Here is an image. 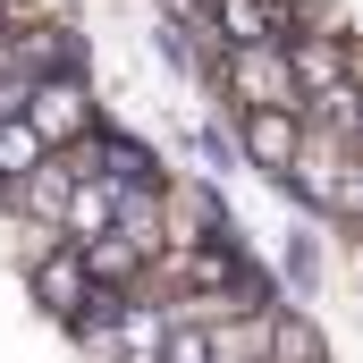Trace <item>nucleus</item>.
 <instances>
[{
  "label": "nucleus",
  "mask_w": 363,
  "mask_h": 363,
  "mask_svg": "<svg viewBox=\"0 0 363 363\" xmlns=\"http://www.w3.org/2000/svg\"><path fill=\"white\" fill-rule=\"evenodd\" d=\"M161 363H211V338H203L194 321H169V330H161Z\"/></svg>",
  "instance_id": "10"
},
{
  "label": "nucleus",
  "mask_w": 363,
  "mask_h": 363,
  "mask_svg": "<svg viewBox=\"0 0 363 363\" xmlns=\"http://www.w3.org/2000/svg\"><path fill=\"white\" fill-rule=\"evenodd\" d=\"M161 330H169V313L144 304V296H127L93 338H110V355H118V363H161Z\"/></svg>",
  "instance_id": "6"
},
{
  "label": "nucleus",
  "mask_w": 363,
  "mask_h": 363,
  "mask_svg": "<svg viewBox=\"0 0 363 363\" xmlns=\"http://www.w3.org/2000/svg\"><path fill=\"white\" fill-rule=\"evenodd\" d=\"M0 203H17V186H9V178H0Z\"/></svg>",
  "instance_id": "11"
},
{
  "label": "nucleus",
  "mask_w": 363,
  "mask_h": 363,
  "mask_svg": "<svg viewBox=\"0 0 363 363\" xmlns=\"http://www.w3.org/2000/svg\"><path fill=\"white\" fill-rule=\"evenodd\" d=\"M287 178H296L304 203H321L330 220H355V211H363V178H355V152H347V144L304 135V144H296V161H287Z\"/></svg>",
  "instance_id": "1"
},
{
  "label": "nucleus",
  "mask_w": 363,
  "mask_h": 363,
  "mask_svg": "<svg viewBox=\"0 0 363 363\" xmlns=\"http://www.w3.org/2000/svg\"><path fill=\"white\" fill-rule=\"evenodd\" d=\"M220 77L245 110H296V85H287V51H220Z\"/></svg>",
  "instance_id": "4"
},
{
  "label": "nucleus",
  "mask_w": 363,
  "mask_h": 363,
  "mask_svg": "<svg viewBox=\"0 0 363 363\" xmlns=\"http://www.w3.org/2000/svg\"><path fill=\"white\" fill-rule=\"evenodd\" d=\"M26 135L43 144V152H68V144H85L93 135V101H85V85L77 77H51V85H26Z\"/></svg>",
  "instance_id": "2"
},
{
  "label": "nucleus",
  "mask_w": 363,
  "mask_h": 363,
  "mask_svg": "<svg viewBox=\"0 0 363 363\" xmlns=\"http://www.w3.org/2000/svg\"><path fill=\"white\" fill-rule=\"evenodd\" d=\"M203 26L220 34V51H287V0H211Z\"/></svg>",
  "instance_id": "3"
},
{
  "label": "nucleus",
  "mask_w": 363,
  "mask_h": 363,
  "mask_svg": "<svg viewBox=\"0 0 363 363\" xmlns=\"http://www.w3.org/2000/svg\"><path fill=\"white\" fill-rule=\"evenodd\" d=\"M34 296L60 313V321H85L93 313V279L77 262V245H34Z\"/></svg>",
  "instance_id": "5"
},
{
  "label": "nucleus",
  "mask_w": 363,
  "mask_h": 363,
  "mask_svg": "<svg viewBox=\"0 0 363 363\" xmlns=\"http://www.w3.org/2000/svg\"><path fill=\"white\" fill-rule=\"evenodd\" d=\"M296 144H304L296 110H245V161H254V169H279V178H287Z\"/></svg>",
  "instance_id": "7"
},
{
  "label": "nucleus",
  "mask_w": 363,
  "mask_h": 363,
  "mask_svg": "<svg viewBox=\"0 0 363 363\" xmlns=\"http://www.w3.org/2000/svg\"><path fill=\"white\" fill-rule=\"evenodd\" d=\"M43 161H51V152L26 135V118H0V178H9V186H26Z\"/></svg>",
  "instance_id": "9"
},
{
  "label": "nucleus",
  "mask_w": 363,
  "mask_h": 363,
  "mask_svg": "<svg viewBox=\"0 0 363 363\" xmlns=\"http://www.w3.org/2000/svg\"><path fill=\"white\" fill-rule=\"evenodd\" d=\"M77 178H85V169L51 152V161H43V169H34L26 186H17V194H26V211H43V220H60V203H68V186H77Z\"/></svg>",
  "instance_id": "8"
}]
</instances>
